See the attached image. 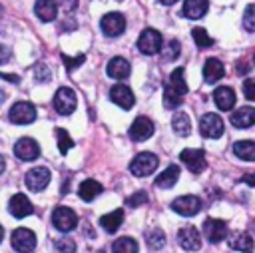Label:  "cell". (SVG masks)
Listing matches in <instances>:
<instances>
[{
  "label": "cell",
  "instance_id": "cell-1",
  "mask_svg": "<svg viewBox=\"0 0 255 253\" xmlns=\"http://www.w3.org/2000/svg\"><path fill=\"white\" fill-rule=\"evenodd\" d=\"M157 163H159V159H157L155 153H151V151H143V153H137V155L131 159V163H129V171H131L135 177H145V175H149V173L155 171Z\"/></svg>",
  "mask_w": 255,
  "mask_h": 253
},
{
  "label": "cell",
  "instance_id": "cell-2",
  "mask_svg": "<svg viewBox=\"0 0 255 253\" xmlns=\"http://www.w3.org/2000/svg\"><path fill=\"white\" fill-rule=\"evenodd\" d=\"M161 44H163V38H161V34H159L157 30H153V28L143 30V32L139 34V38H137V50H139L141 54H145V56L157 54L159 48H161Z\"/></svg>",
  "mask_w": 255,
  "mask_h": 253
},
{
  "label": "cell",
  "instance_id": "cell-3",
  "mask_svg": "<svg viewBox=\"0 0 255 253\" xmlns=\"http://www.w3.org/2000/svg\"><path fill=\"white\" fill-rule=\"evenodd\" d=\"M8 118H10L12 124H20V126L32 124V122L36 120V108H34L30 102H16V104L10 108Z\"/></svg>",
  "mask_w": 255,
  "mask_h": 253
},
{
  "label": "cell",
  "instance_id": "cell-4",
  "mask_svg": "<svg viewBox=\"0 0 255 253\" xmlns=\"http://www.w3.org/2000/svg\"><path fill=\"white\" fill-rule=\"evenodd\" d=\"M52 223L58 231H72L76 225H78V215L70 209V207H56L54 213H52Z\"/></svg>",
  "mask_w": 255,
  "mask_h": 253
},
{
  "label": "cell",
  "instance_id": "cell-5",
  "mask_svg": "<svg viewBox=\"0 0 255 253\" xmlns=\"http://www.w3.org/2000/svg\"><path fill=\"white\" fill-rule=\"evenodd\" d=\"M76 104H78L76 94H74V90H70V88H60V90L56 92V96H54V108H56V112L62 114V116H70V114L76 110Z\"/></svg>",
  "mask_w": 255,
  "mask_h": 253
},
{
  "label": "cell",
  "instance_id": "cell-6",
  "mask_svg": "<svg viewBox=\"0 0 255 253\" xmlns=\"http://www.w3.org/2000/svg\"><path fill=\"white\" fill-rule=\"evenodd\" d=\"M100 26H102V32H104L106 36L116 38V36H120V34L126 30V18H124V14H120V12H108V14L102 18Z\"/></svg>",
  "mask_w": 255,
  "mask_h": 253
},
{
  "label": "cell",
  "instance_id": "cell-7",
  "mask_svg": "<svg viewBox=\"0 0 255 253\" xmlns=\"http://www.w3.org/2000/svg\"><path fill=\"white\" fill-rule=\"evenodd\" d=\"M199 129H201V133L205 135V137H211V139H215V137H219L221 133H223V129H225V126H223V120L217 116V114H203L201 116V120H199Z\"/></svg>",
  "mask_w": 255,
  "mask_h": 253
},
{
  "label": "cell",
  "instance_id": "cell-8",
  "mask_svg": "<svg viewBox=\"0 0 255 253\" xmlns=\"http://www.w3.org/2000/svg\"><path fill=\"white\" fill-rule=\"evenodd\" d=\"M179 159L187 165V169L191 171V173H201L203 169H205V165H207V161H205V151L203 149H191V147H187V149H183L181 153H179Z\"/></svg>",
  "mask_w": 255,
  "mask_h": 253
},
{
  "label": "cell",
  "instance_id": "cell-9",
  "mask_svg": "<svg viewBox=\"0 0 255 253\" xmlns=\"http://www.w3.org/2000/svg\"><path fill=\"white\" fill-rule=\"evenodd\" d=\"M171 209L183 217H191V215H197L199 209H201V199L195 197V195H181L177 197L173 203H171Z\"/></svg>",
  "mask_w": 255,
  "mask_h": 253
},
{
  "label": "cell",
  "instance_id": "cell-10",
  "mask_svg": "<svg viewBox=\"0 0 255 253\" xmlns=\"http://www.w3.org/2000/svg\"><path fill=\"white\" fill-rule=\"evenodd\" d=\"M50 177L52 175H50V169L48 167H32L26 173L24 181H26V187L30 191H42L50 183Z\"/></svg>",
  "mask_w": 255,
  "mask_h": 253
},
{
  "label": "cell",
  "instance_id": "cell-11",
  "mask_svg": "<svg viewBox=\"0 0 255 253\" xmlns=\"http://www.w3.org/2000/svg\"><path fill=\"white\" fill-rule=\"evenodd\" d=\"M12 247L18 253H30L36 247V235L26 227H18L12 233Z\"/></svg>",
  "mask_w": 255,
  "mask_h": 253
},
{
  "label": "cell",
  "instance_id": "cell-12",
  "mask_svg": "<svg viewBox=\"0 0 255 253\" xmlns=\"http://www.w3.org/2000/svg\"><path fill=\"white\" fill-rule=\"evenodd\" d=\"M14 155L22 161H32L40 155V145L32 137H20L14 145Z\"/></svg>",
  "mask_w": 255,
  "mask_h": 253
},
{
  "label": "cell",
  "instance_id": "cell-13",
  "mask_svg": "<svg viewBox=\"0 0 255 253\" xmlns=\"http://www.w3.org/2000/svg\"><path fill=\"white\" fill-rule=\"evenodd\" d=\"M203 233H205V237H207L209 243H219L227 235V223L221 221V219L207 217L203 221Z\"/></svg>",
  "mask_w": 255,
  "mask_h": 253
},
{
  "label": "cell",
  "instance_id": "cell-14",
  "mask_svg": "<svg viewBox=\"0 0 255 253\" xmlns=\"http://www.w3.org/2000/svg\"><path fill=\"white\" fill-rule=\"evenodd\" d=\"M153 133V122L145 116H139L133 120V124L129 126V137L133 141H143L147 137H151Z\"/></svg>",
  "mask_w": 255,
  "mask_h": 253
},
{
  "label": "cell",
  "instance_id": "cell-15",
  "mask_svg": "<svg viewBox=\"0 0 255 253\" xmlns=\"http://www.w3.org/2000/svg\"><path fill=\"white\" fill-rule=\"evenodd\" d=\"M177 241L179 245L185 249V251H197L201 247V235L195 227L187 225V227H181L177 231Z\"/></svg>",
  "mask_w": 255,
  "mask_h": 253
},
{
  "label": "cell",
  "instance_id": "cell-16",
  "mask_svg": "<svg viewBox=\"0 0 255 253\" xmlns=\"http://www.w3.org/2000/svg\"><path fill=\"white\" fill-rule=\"evenodd\" d=\"M110 100H112L116 106L124 108V110H129V108L133 106V102H135L133 92H131L128 86H124V84H116V86L110 90Z\"/></svg>",
  "mask_w": 255,
  "mask_h": 253
},
{
  "label": "cell",
  "instance_id": "cell-17",
  "mask_svg": "<svg viewBox=\"0 0 255 253\" xmlns=\"http://www.w3.org/2000/svg\"><path fill=\"white\" fill-rule=\"evenodd\" d=\"M106 72H108V76L114 78V80H126V78L129 76V72H131V66H129V62H128L126 58L116 56V58H112V60L108 62Z\"/></svg>",
  "mask_w": 255,
  "mask_h": 253
},
{
  "label": "cell",
  "instance_id": "cell-18",
  "mask_svg": "<svg viewBox=\"0 0 255 253\" xmlns=\"http://www.w3.org/2000/svg\"><path fill=\"white\" fill-rule=\"evenodd\" d=\"M8 209H10V213H12L14 217L20 219V217H26V215L32 213V203H30V199H28L24 193H16V195L10 197Z\"/></svg>",
  "mask_w": 255,
  "mask_h": 253
},
{
  "label": "cell",
  "instance_id": "cell-19",
  "mask_svg": "<svg viewBox=\"0 0 255 253\" xmlns=\"http://www.w3.org/2000/svg\"><path fill=\"white\" fill-rule=\"evenodd\" d=\"M213 102L221 112H229L235 106V92L227 86H221L213 92Z\"/></svg>",
  "mask_w": 255,
  "mask_h": 253
},
{
  "label": "cell",
  "instance_id": "cell-20",
  "mask_svg": "<svg viewBox=\"0 0 255 253\" xmlns=\"http://www.w3.org/2000/svg\"><path fill=\"white\" fill-rule=\"evenodd\" d=\"M223 74H225V68H223V64H221L217 58H209V60L203 64V78H205L207 84L219 82V80L223 78Z\"/></svg>",
  "mask_w": 255,
  "mask_h": 253
},
{
  "label": "cell",
  "instance_id": "cell-21",
  "mask_svg": "<svg viewBox=\"0 0 255 253\" xmlns=\"http://www.w3.org/2000/svg\"><path fill=\"white\" fill-rule=\"evenodd\" d=\"M34 12L42 22H52L58 16V4L56 0H38L34 4Z\"/></svg>",
  "mask_w": 255,
  "mask_h": 253
},
{
  "label": "cell",
  "instance_id": "cell-22",
  "mask_svg": "<svg viewBox=\"0 0 255 253\" xmlns=\"http://www.w3.org/2000/svg\"><path fill=\"white\" fill-rule=\"evenodd\" d=\"M207 8H209V2L207 0H185L183 2V16L185 18H191V20H199V18H203L205 16V12H207Z\"/></svg>",
  "mask_w": 255,
  "mask_h": 253
},
{
  "label": "cell",
  "instance_id": "cell-23",
  "mask_svg": "<svg viewBox=\"0 0 255 253\" xmlns=\"http://www.w3.org/2000/svg\"><path fill=\"white\" fill-rule=\"evenodd\" d=\"M231 124L235 127H251L255 124V110L251 106L239 108L237 112L231 114Z\"/></svg>",
  "mask_w": 255,
  "mask_h": 253
},
{
  "label": "cell",
  "instance_id": "cell-24",
  "mask_svg": "<svg viewBox=\"0 0 255 253\" xmlns=\"http://www.w3.org/2000/svg\"><path fill=\"white\" fill-rule=\"evenodd\" d=\"M102 191H104V187H102V183L96 181V179H84V181L80 183V187H78V195H80L84 201L96 199Z\"/></svg>",
  "mask_w": 255,
  "mask_h": 253
},
{
  "label": "cell",
  "instance_id": "cell-25",
  "mask_svg": "<svg viewBox=\"0 0 255 253\" xmlns=\"http://www.w3.org/2000/svg\"><path fill=\"white\" fill-rule=\"evenodd\" d=\"M122 221H124V211L122 209H114L112 213H106V215L100 217V225L108 233H116L120 229Z\"/></svg>",
  "mask_w": 255,
  "mask_h": 253
},
{
  "label": "cell",
  "instance_id": "cell-26",
  "mask_svg": "<svg viewBox=\"0 0 255 253\" xmlns=\"http://www.w3.org/2000/svg\"><path fill=\"white\" fill-rule=\"evenodd\" d=\"M229 247L235 249V251H241V253H251L253 251V237L245 231L233 233L231 239H229Z\"/></svg>",
  "mask_w": 255,
  "mask_h": 253
},
{
  "label": "cell",
  "instance_id": "cell-27",
  "mask_svg": "<svg viewBox=\"0 0 255 253\" xmlns=\"http://www.w3.org/2000/svg\"><path fill=\"white\" fill-rule=\"evenodd\" d=\"M171 127H173V131H175L177 135H181V137L189 135V133H191V120H189V116H187L185 112L173 114V118H171Z\"/></svg>",
  "mask_w": 255,
  "mask_h": 253
},
{
  "label": "cell",
  "instance_id": "cell-28",
  "mask_svg": "<svg viewBox=\"0 0 255 253\" xmlns=\"http://www.w3.org/2000/svg\"><path fill=\"white\" fill-rule=\"evenodd\" d=\"M177 177H179V167H177V165H169V167H165V169L157 175L155 185L161 187V189H169V187L175 185Z\"/></svg>",
  "mask_w": 255,
  "mask_h": 253
},
{
  "label": "cell",
  "instance_id": "cell-29",
  "mask_svg": "<svg viewBox=\"0 0 255 253\" xmlns=\"http://www.w3.org/2000/svg\"><path fill=\"white\" fill-rule=\"evenodd\" d=\"M173 92H177L179 96H185L187 94V84H185V78H183V68H175L171 74H169V84H167Z\"/></svg>",
  "mask_w": 255,
  "mask_h": 253
},
{
  "label": "cell",
  "instance_id": "cell-30",
  "mask_svg": "<svg viewBox=\"0 0 255 253\" xmlns=\"http://www.w3.org/2000/svg\"><path fill=\"white\" fill-rule=\"evenodd\" d=\"M233 151L239 159H245V161H253L255 159V143L245 139V141H237L233 145Z\"/></svg>",
  "mask_w": 255,
  "mask_h": 253
},
{
  "label": "cell",
  "instance_id": "cell-31",
  "mask_svg": "<svg viewBox=\"0 0 255 253\" xmlns=\"http://www.w3.org/2000/svg\"><path fill=\"white\" fill-rule=\"evenodd\" d=\"M112 253H137V243L131 237H120L114 241Z\"/></svg>",
  "mask_w": 255,
  "mask_h": 253
},
{
  "label": "cell",
  "instance_id": "cell-32",
  "mask_svg": "<svg viewBox=\"0 0 255 253\" xmlns=\"http://www.w3.org/2000/svg\"><path fill=\"white\" fill-rule=\"evenodd\" d=\"M183 104V96H179L177 92H173L169 86H165V90H163V106L167 108V110H175V108H179Z\"/></svg>",
  "mask_w": 255,
  "mask_h": 253
},
{
  "label": "cell",
  "instance_id": "cell-33",
  "mask_svg": "<svg viewBox=\"0 0 255 253\" xmlns=\"http://www.w3.org/2000/svg\"><path fill=\"white\" fill-rule=\"evenodd\" d=\"M145 239H147V245H149L151 249H161V247L165 245V233H163L159 227H153L151 231H147Z\"/></svg>",
  "mask_w": 255,
  "mask_h": 253
},
{
  "label": "cell",
  "instance_id": "cell-34",
  "mask_svg": "<svg viewBox=\"0 0 255 253\" xmlns=\"http://www.w3.org/2000/svg\"><path fill=\"white\" fill-rule=\"evenodd\" d=\"M179 50H181V44H179L177 40H169V42L165 44V48H159V52H161V58H163L165 62H171V60H175V58L179 56Z\"/></svg>",
  "mask_w": 255,
  "mask_h": 253
},
{
  "label": "cell",
  "instance_id": "cell-35",
  "mask_svg": "<svg viewBox=\"0 0 255 253\" xmlns=\"http://www.w3.org/2000/svg\"><path fill=\"white\" fill-rule=\"evenodd\" d=\"M191 38L195 40V44L199 46V48H209L211 44H213V40H211V36L207 34V30L205 28H193L191 30Z\"/></svg>",
  "mask_w": 255,
  "mask_h": 253
},
{
  "label": "cell",
  "instance_id": "cell-36",
  "mask_svg": "<svg viewBox=\"0 0 255 253\" xmlns=\"http://www.w3.org/2000/svg\"><path fill=\"white\" fill-rule=\"evenodd\" d=\"M56 139H58V149L62 153H68V149L74 145V139L70 137V133L62 127H56Z\"/></svg>",
  "mask_w": 255,
  "mask_h": 253
},
{
  "label": "cell",
  "instance_id": "cell-37",
  "mask_svg": "<svg viewBox=\"0 0 255 253\" xmlns=\"http://www.w3.org/2000/svg\"><path fill=\"white\" fill-rule=\"evenodd\" d=\"M243 26L247 32H253L255 30V6L249 4L245 8V14H243Z\"/></svg>",
  "mask_w": 255,
  "mask_h": 253
},
{
  "label": "cell",
  "instance_id": "cell-38",
  "mask_svg": "<svg viewBox=\"0 0 255 253\" xmlns=\"http://www.w3.org/2000/svg\"><path fill=\"white\" fill-rule=\"evenodd\" d=\"M56 251L58 253H74L76 251V241L70 237H62L56 241Z\"/></svg>",
  "mask_w": 255,
  "mask_h": 253
},
{
  "label": "cell",
  "instance_id": "cell-39",
  "mask_svg": "<svg viewBox=\"0 0 255 253\" xmlns=\"http://www.w3.org/2000/svg\"><path fill=\"white\" fill-rule=\"evenodd\" d=\"M34 78H36V82L44 84V82H48L52 78V74H50V70H48L46 64H36L34 66Z\"/></svg>",
  "mask_w": 255,
  "mask_h": 253
},
{
  "label": "cell",
  "instance_id": "cell-40",
  "mask_svg": "<svg viewBox=\"0 0 255 253\" xmlns=\"http://www.w3.org/2000/svg\"><path fill=\"white\" fill-rule=\"evenodd\" d=\"M84 60H86V56L84 54H80V56H76V58H70L68 54H62V62L66 64V68L72 72V70H76L80 64H84Z\"/></svg>",
  "mask_w": 255,
  "mask_h": 253
},
{
  "label": "cell",
  "instance_id": "cell-41",
  "mask_svg": "<svg viewBox=\"0 0 255 253\" xmlns=\"http://www.w3.org/2000/svg\"><path fill=\"white\" fill-rule=\"evenodd\" d=\"M128 207H139L143 203H147V193L145 191H135L131 197H128Z\"/></svg>",
  "mask_w": 255,
  "mask_h": 253
},
{
  "label": "cell",
  "instance_id": "cell-42",
  "mask_svg": "<svg viewBox=\"0 0 255 253\" xmlns=\"http://www.w3.org/2000/svg\"><path fill=\"white\" fill-rule=\"evenodd\" d=\"M243 94H245V98H247L249 102L255 100V82H253V80H245V82H243Z\"/></svg>",
  "mask_w": 255,
  "mask_h": 253
},
{
  "label": "cell",
  "instance_id": "cell-43",
  "mask_svg": "<svg viewBox=\"0 0 255 253\" xmlns=\"http://www.w3.org/2000/svg\"><path fill=\"white\" fill-rule=\"evenodd\" d=\"M10 58H12V50H10L8 46L0 44V64H6Z\"/></svg>",
  "mask_w": 255,
  "mask_h": 253
},
{
  "label": "cell",
  "instance_id": "cell-44",
  "mask_svg": "<svg viewBox=\"0 0 255 253\" xmlns=\"http://www.w3.org/2000/svg\"><path fill=\"white\" fill-rule=\"evenodd\" d=\"M235 68H237V74H239V76H243V74H247V72L251 70V66H249V64H247L245 60L237 62V66H235Z\"/></svg>",
  "mask_w": 255,
  "mask_h": 253
},
{
  "label": "cell",
  "instance_id": "cell-45",
  "mask_svg": "<svg viewBox=\"0 0 255 253\" xmlns=\"http://www.w3.org/2000/svg\"><path fill=\"white\" fill-rule=\"evenodd\" d=\"M62 6H64L68 12H72V10L78 6V0H62Z\"/></svg>",
  "mask_w": 255,
  "mask_h": 253
},
{
  "label": "cell",
  "instance_id": "cell-46",
  "mask_svg": "<svg viewBox=\"0 0 255 253\" xmlns=\"http://www.w3.org/2000/svg\"><path fill=\"white\" fill-rule=\"evenodd\" d=\"M0 78H4V80H8V82H20V78L18 76H12V74H0Z\"/></svg>",
  "mask_w": 255,
  "mask_h": 253
},
{
  "label": "cell",
  "instance_id": "cell-47",
  "mask_svg": "<svg viewBox=\"0 0 255 253\" xmlns=\"http://www.w3.org/2000/svg\"><path fill=\"white\" fill-rule=\"evenodd\" d=\"M243 181H245L247 185H255V179H253V175H251V173H247V175L243 177Z\"/></svg>",
  "mask_w": 255,
  "mask_h": 253
},
{
  "label": "cell",
  "instance_id": "cell-48",
  "mask_svg": "<svg viewBox=\"0 0 255 253\" xmlns=\"http://www.w3.org/2000/svg\"><path fill=\"white\" fill-rule=\"evenodd\" d=\"M4 100H6V92H4V90H0V106L4 104Z\"/></svg>",
  "mask_w": 255,
  "mask_h": 253
},
{
  "label": "cell",
  "instance_id": "cell-49",
  "mask_svg": "<svg viewBox=\"0 0 255 253\" xmlns=\"http://www.w3.org/2000/svg\"><path fill=\"white\" fill-rule=\"evenodd\" d=\"M4 167H6V161H4V157H2V155H0V173H2V171H4Z\"/></svg>",
  "mask_w": 255,
  "mask_h": 253
},
{
  "label": "cell",
  "instance_id": "cell-50",
  "mask_svg": "<svg viewBox=\"0 0 255 253\" xmlns=\"http://www.w3.org/2000/svg\"><path fill=\"white\" fill-rule=\"evenodd\" d=\"M159 2H161V4H165V6H171V4H175L177 0H159Z\"/></svg>",
  "mask_w": 255,
  "mask_h": 253
},
{
  "label": "cell",
  "instance_id": "cell-51",
  "mask_svg": "<svg viewBox=\"0 0 255 253\" xmlns=\"http://www.w3.org/2000/svg\"><path fill=\"white\" fill-rule=\"evenodd\" d=\"M2 237H4V229H2V225H0V241H2Z\"/></svg>",
  "mask_w": 255,
  "mask_h": 253
},
{
  "label": "cell",
  "instance_id": "cell-52",
  "mask_svg": "<svg viewBox=\"0 0 255 253\" xmlns=\"http://www.w3.org/2000/svg\"><path fill=\"white\" fill-rule=\"evenodd\" d=\"M0 16H2V8H0Z\"/></svg>",
  "mask_w": 255,
  "mask_h": 253
},
{
  "label": "cell",
  "instance_id": "cell-53",
  "mask_svg": "<svg viewBox=\"0 0 255 253\" xmlns=\"http://www.w3.org/2000/svg\"><path fill=\"white\" fill-rule=\"evenodd\" d=\"M96 253H104V251H96Z\"/></svg>",
  "mask_w": 255,
  "mask_h": 253
},
{
  "label": "cell",
  "instance_id": "cell-54",
  "mask_svg": "<svg viewBox=\"0 0 255 253\" xmlns=\"http://www.w3.org/2000/svg\"><path fill=\"white\" fill-rule=\"evenodd\" d=\"M118 2H120V0H118Z\"/></svg>",
  "mask_w": 255,
  "mask_h": 253
}]
</instances>
